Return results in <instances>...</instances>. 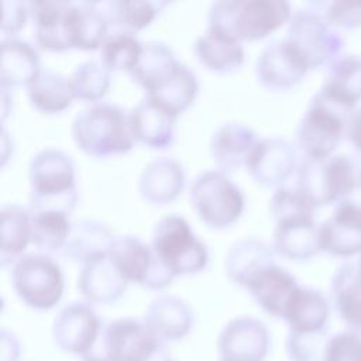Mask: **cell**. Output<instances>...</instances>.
Here are the masks:
<instances>
[{
    "mask_svg": "<svg viewBox=\"0 0 361 361\" xmlns=\"http://www.w3.org/2000/svg\"><path fill=\"white\" fill-rule=\"evenodd\" d=\"M76 145L89 155L109 157L133 148L130 111L118 104L97 102L79 110L71 126Z\"/></svg>",
    "mask_w": 361,
    "mask_h": 361,
    "instance_id": "obj_1",
    "label": "cell"
},
{
    "mask_svg": "<svg viewBox=\"0 0 361 361\" xmlns=\"http://www.w3.org/2000/svg\"><path fill=\"white\" fill-rule=\"evenodd\" d=\"M28 176L30 212L56 210L69 216L78 200L71 155L58 148H44L31 158Z\"/></svg>",
    "mask_w": 361,
    "mask_h": 361,
    "instance_id": "obj_2",
    "label": "cell"
},
{
    "mask_svg": "<svg viewBox=\"0 0 361 361\" xmlns=\"http://www.w3.org/2000/svg\"><path fill=\"white\" fill-rule=\"evenodd\" d=\"M290 4L285 0H219L210 4L207 27L231 38L259 39L289 21Z\"/></svg>",
    "mask_w": 361,
    "mask_h": 361,
    "instance_id": "obj_3",
    "label": "cell"
},
{
    "mask_svg": "<svg viewBox=\"0 0 361 361\" xmlns=\"http://www.w3.org/2000/svg\"><path fill=\"white\" fill-rule=\"evenodd\" d=\"M165 355V343L144 320L120 317L103 324L97 341L80 361H158Z\"/></svg>",
    "mask_w": 361,
    "mask_h": 361,
    "instance_id": "obj_4",
    "label": "cell"
},
{
    "mask_svg": "<svg viewBox=\"0 0 361 361\" xmlns=\"http://www.w3.org/2000/svg\"><path fill=\"white\" fill-rule=\"evenodd\" d=\"M313 207L338 203L358 189V169L344 154L327 158L303 157L296 168V186Z\"/></svg>",
    "mask_w": 361,
    "mask_h": 361,
    "instance_id": "obj_5",
    "label": "cell"
},
{
    "mask_svg": "<svg viewBox=\"0 0 361 361\" xmlns=\"http://www.w3.org/2000/svg\"><path fill=\"white\" fill-rule=\"evenodd\" d=\"M350 116L351 113L317 90L295 130L296 147L303 152V157L327 158L333 155L347 133Z\"/></svg>",
    "mask_w": 361,
    "mask_h": 361,
    "instance_id": "obj_6",
    "label": "cell"
},
{
    "mask_svg": "<svg viewBox=\"0 0 361 361\" xmlns=\"http://www.w3.org/2000/svg\"><path fill=\"white\" fill-rule=\"evenodd\" d=\"M149 244L175 275L199 272L209 261L206 244L176 213L165 214L154 224Z\"/></svg>",
    "mask_w": 361,
    "mask_h": 361,
    "instance_id": "obj_7",
    "label": "cell"
},
{
    "mask_svg": "<svg viewBox=\"0 0 361 361\" xmlns=\"http://www.w3.org/2000/svg\"><path fill=\"white\" fill-rule=\"evenodd\" d=\"M11 281L18 298L37 310L54 307L65 288L59 264L52 257L41 252L23 254L13 264Z\"/></svg>",
    "mask_w": 361,
    "mask_h": 361,
    "instance_id": "obj_8",
    "label": "cell"
},
{
    "mask_svg": "<svg viewBox=\"0 0 361 361\" xmlns=\"http://www.w3.org/2000/svg\"><path fill=\"white\" fill-rule=\"evenodd\" d=\"M189 199L200 220L212 227H226L244 207L241 189L220 169H206L190 183Z\"/></svg>",
    "mask_w": 361,
    "mask_h": 361,
    "instance_id": "obj_9",
    "label": "cell"
},
{
    "mask_svg": "<svg viewBox=\"0 0 361 361\" xmlns=\"http://www.w3.org/2000/svg\"><path fill=\"white\" fill-rule=\"evenodd\" d=\"M285 38L302 52L310 69L329 66L344 54L343 37L312 6L299 8L290 16Z\"/></svg>",
    "mask_w": 361,
    "mask_h": 361,
    "instance_id": "obj_10",
    "label": "cell"
},
{
    "mask_svg": "<svg viewBox=\"0 0 361 361\" xmlns=\"http://www.w3.org/2000/svg\"><path fill=\"white\" fill-rule=\"evenodd\" d=\"M109 255L128 282H137L148 289H162L175 276L151 244L133 234L114 235Z\"/></svg>",
    "mask_w": 361,
    "mask_h": 361,
    "instance_id": "obj_11",
    "label": "cell"
},
{
    "mask_svg": "<svg viewBox=\"0 0 361 361\" xmlns=\"http://www.w3.org/2000/svg\"><path fill=\"white\" fill-rule=\"evenodd\" d=\"M102 327L103 323L94 309L86 302L75 300L56 313L52 337L61 350L82 358L97 341Z\"/></svg>",
    "mask_w": 361,
    "mask_h": 361,
    "instance_id": "obj_12",
    "label": "cell"
},
{
    "mask_svg": "<svg viewBox=\"0 0 361 361\" xmlns=\"http://www.w3.org/2000/svg\"><path fill=\"white\" fill-rule=\"evenodd\" d=\"M309 69L302 52L286 38L269 41L259 51L255 61L258 80L272 90L293 87Z\"/></svg>",
    "mask_w": 361,
    "mask_h": 361,
    "instance_id": "obj_13",
    "label": "cell"
},
{
    "mask_svg": "<svg viewBox=\"0 0 361 361\" xmlns=\"http://www.w3.org/2000/svg\"><path fill=\"white\" fill-rule=\"evenodd\" d=\"M268 350V329L261 320L251 316L231 319L217 338L220 361H264Z\"/></svg>",
    "mask_w": 361,
    "mask_h": 361,
    "instance_id": "obj_14",
    "label": "cell"
},
{
    "mask_svg": "<svg viewBox=\"0 0 361 361\" xmlns=\"http://www.w3.org/2000/svg\"><path fill=\"white\" fill-rule=\"evenodd\" d=\"M320 250L340 258L361 254V203L351 199L338 202L319 226Z\"/></svg>",
    "mask_w": 361,
    "mask_h": 361,
    "instance_id": "obj_15",
    "label": "cell"
},
{
    "mask_svg": "<svg viewBox=\"0 0 361 361\" xmlns=\"http://www.w3.org/2000/svg\"><path fill=\"white\" fill-rule=\"evenodd\" d=\"M298 164L296 145L281 137H264L251 148L245 168L255 182L274 186L286 180Z\"/></svg>",
    "mask_w": 361,
    "mask_h": 361,
    "instance_id": "obj_16",
    "label": "cell"
},
{
    "mask_svg": "<svg viewBox=\"0 0 361 361\" xmlns=\"http://www.w3.org/2000/svg\"><path fill=\"white\" fill-rule=\"evenodd\" d=\"M244 288L264 312L283 319L299 285L288 269L272 262L252 274Z\"/></svg>",
    "mask_w": 361,
    "mask_h": 361,
    "instance_id": "obj_17",
    "label": "cell"
},
{
    "mask_svg": "<svg viewBox=\"0 0 361 361\" xmlns=\"http://www.w3.org/2000/svg\"><path fill=\"white\" fill-rule=\"evenodd\" d=\"M128 281L121 275L109 252L94 255L82 262L78 274V289L93 303L116 302L127 288Z\"/></svg>",
    "mask_w": 361,
    "mask_h": 361,
    "instance_id": "obj_18",
    "label": "cell"
},
{
    "mask_svg": "<svg viewBox=\"0 0 361 361\" xmlns=\"http://www.w3.org/2000/svg\"><path fill=\"white\" fill-rule=\"evenodd\" d=\"M71 1L39 0L30 1V16L34 20V37L39 48L63 51L72 48L69 31Z\"/></svg>",
    "mask_w": 361,
    "mask_h": 361,
    "instance_id": "obj_19",
    "label": "cell"
},
{
    "mask_svg": "<svg viewBox=\"0 0 361 361\" xmlns=\"http://www.w3.org/2000/svg\"><path fill=\"white\" fill-rule=\"evenodd\" d=\"M272 248L276 254L303 261L320 252L319 226L313 214L295 216L275 221L272 233Z\"/></svg>",
    "mask_w": 361,
    "mask_h": 361,
    "instance_id": "obj_20",
    "label": "cell"
},
{
    "mask_svg": "<svg viewBox=\"0 0 361 361\" xmlns=\"http://www.w3.org/2000/svg\"><path fill=\"white\" fill-rule=\"evenodd\" d=\"M176 114L166 107L144 96L130 110V124L135 141L151 148L171 145L175 135Z\"/></svg>",
    "mask_w": 361,
    "mask_h": 361,
    "instance_id": "obj_21",
    "label": "cell"
},
{
    "mask_svg": "<svg viewBox=\"0 0 361 361\" xmlns=\"http://www.w3.org/2000/svg\"><path fill=\"white\" fill-rule=\"evenodd\" d=\"M185 169L173 158L155 157L140 172L137 188L151 204H165L173 200L183 189Z\"/></svg>",
    "mask_w": 361,
    "mask_h": 361,
    "instance_id": "obj_22",
    "label": "cell"
},
{
    "mask_svg": "<svg viewBox=\"0 0 361 361\" xmlns=\"http://www.w3.org/2000/svg\"><path fill=\"white\" fill-rule=\"evenodd\" d=\"M142 320L161 341H176L190 331L193 310L178 296L158 295L149 302Z\"/></svg>",
    "mask_w": 361,
    "mask_h": 361,
    "instance_id": "obj_23",
    "label": "cell"
},
{
    "mask_svg": "<svg viewBox=\"0 0 361 361\" xmlns=\"http://www.w3.org/2000/svg\"><path fill=\"white\" fill-rule=\"evenodd\" d=\"M319 92L353 114L361 100V58L343 54L331 62L327 66V75Z\"/></svg>",
    "mask_w": 361,
    "mask_h": 361,
    "instance_id": "obj_24",
    "label": "cell"
},
{
    "mask_svg": "<svg viewBox=\"0 0 361 361\" xmlns=\"http://www.w3.org/2000/svg\"><path fill=\"white\" fill-rule=\"evenodd\" d=\"M254 130L240 121H226L212 134L209 151L220 169L231 172L245 165L251 148L257 141Z\"/></svg>",
    "mask_w": 361,
    "mask_h": 361,
    "instance_id": "obj_25",
    "label": "cell"
},
{
    "mask_svg": "<svg viewBox=\"0 0 361 361\" xmlns=\"http://www.w3.org/2000/svg\"><path fill=\"white\" fill-rule=\"evenodd\" d=\"M330 306L322 292L299 285L283 320L290 334H326Z\"/></svg>",
    "mask_w": 361,
    "mask_h": 361,
    "instance_id": "obj_26",
    "label": "cell"
},
{
    "mask_svg": "<svg viewBox=\"0 0 361 361\" xmlns=\"http://www.w3.org/2000/svg\"><path fill=\"white\" fill-rule=\"evenodd\" d=\"M39 72V55L28 41L13 37L0 41V86H27Z\"/></svg>",
    "mask_w": 361,
    "mask_h": 361,
    "instance_id": "obj_27",
    "label": "cell"
},
{
    "mask_svg": "<svg viewBox=\"0 0 361 361\" xmlns=\"http://www.w3.org/2000/svg\"><path fill=\"white\" fill-rule=\"evenodd\" d=\"M193 51L202 65L217 73L234 72L244 61L240 41L212 27L196 38Z\"/></svg>",
    "mask_w": 361,
    "mask_h": 361,
    "instance_id": "obj_28",
    "label": "cell"
},
{
    "mask_svg": "<svg viewBox=\"0 0 361 361\" xmlns=\"http://www.w3.org/2000/svg\"><path fill=\"white\" fill-rule=\"evenodd\" d=\"M274 252L272 245L258 237L238 238L226 252V274L234 283L245 286L252 274L274 262Z\"/></svg>",
    "mask_w": 361,
    "mask_h": 361,
    "instance_id": "obj_29",
    "label": "cell"
},
{
    "mask_svg": "<svg viewBox=\"0 0 361 361\" xmlns=\"http://www.w3.org/2000/svg\"><path fill=\"white\" fill-rule=\"evenodd\" d=\"M331 299L340 317L361 333V268L355 262H345L333 275Z\"/></svg>",
    "mask_w": 361,
    "mask_h": 361,
    "instance_id": "obj_30",
    "label": "cell"
},
{
    "mask_svg": "<svg viewBox=\"0 0 361 361\" xmlns=\"http://www.w3.org/2000/svg\"><path fill=\"white\" fill-rule=\"evenodd\" d=\"M114 235L110 228L94 219H79L71 223L69 235L63 245V252L73 261L86 259L109 252Z\"/></svg>",
    "mask_w": 361,
    "mask_h": 361,
    "instance_id": "obj_31",
    "label": "cell"
},
{
    "mask_svg": "<svg viewBox=\"0 0 361 361\" xmlns=\"http://www.w3.org/2000/svg\"><path fill=\"white\" fill-rule=\"evenodd\" d=\"M109 21L96 1L72 3L69 11V31L72 48L93 51L102 45L109 34Z\"/></svg>",
    "mask_w": 361,
    "mask_h": 361,
    "instance_id": "obj_32",
    "label": "cell"
},
{
    "mask_svg": "<svg viewBox=\"0 0 361 361\" xmlns=\"http://www.w3.org/2000/svg\"><path fill=\"white\" fill-rule=\"evenodd\" d=\"M27 96L35 109L58 113L71 104L75 93L69 76L52 69H41L27 85Z\"/></svg>",
    "mask_w": 361,
    "mask_h": 361,
    "instance_id": "obj_33",
    "label": "cell"
},
{
    "mask_svg": "<svg viewBox=\"0 0 361 361\" xmlns=\"http://www.w3.org/2000/svg\"><path fill=\"white\" fill-rule=\"evenodd\" d=\"M197 90V76L188 65L179 62L175 71L161 83L147 90L145 96L158 102L178 116L195 100Z\"/></svg>",
    "mask_w": 361,
    "mask_h": 361,
    "instance_id": "obj_34",
    "label": "cell"
},
{
    "mask_svg": "<svg viewBox=\"0 0 361 361\" xmlns=\"http://www.w3.org/2000/svg\"><path fill=\"white\" fill-rule=\"evenodd\" d=\"M179 62L171 47L165 42L147 41L142 42V51L137 65L128 73L147 92L166 79Z\"/></svg>",
    "mask_w": 361,
    "mask_h": 361,
    "instance_id": "obj_35",
    "label": "cell"
},
{
    "mask_svg": "<svg viewBox=\"0 0 361 361\" xmlns=\"http://www.w3.org/2000/svg\"><path fill=\"white\" fill-rule=\"evenodd\" d=\"M1 245H0V264L6 267L16 262L31 241L30 210L14 203L1 206Z\"/></svg>",
    "mask_w": 361,
    "mask_h": 361,
    "instance_id": "obj_36",
    "label": "cell"
},
{
    "mask_svg": "<svg viewBox=\"0 0 361 361\" xmlns=\"http://www.w3.org/2000/svg\"><path fill=\"white\" fill-rule=\"evenodd\" d=\"M99 8L104 13L110 25L118 31L135 34L138 30L148 25L161 6L165 3L141 1V0H117V1H96Z\"/></svg>",
    "mask_w": 361,
    "mask_h": 361,
    "instance_id": "obj_37",
    "label": "cell"
},
{
    "mask_svg": "<svg viewBox=\"0 0 361 361\" xmlns=\"http://www.w3.org/2000/svg\"><path fill=\"white\" fill-rule=\"evenodd\" d=\"M71 223L68 214L62 212H30L31 243L42 251H56L63 248L69 235Z\"/></svg>",
    "mask_w": 361,
    "mask_h": 361,
    "instance_id": "obj_38",
    "label": "cell"
},
{
    "mask_svg": "<svg viewBox=\"0 0 361 361\" xmlns=\"http://www.w3.org/2000/svg\"><path fill=\"white\" fill-rule=\"evenodd\" d=\"M69 78L75 97L87 102L102 99L110 86V69L97 58H89L78 63Z\"/></svg>",
    "mask_w": 361,
    "mask_h": 361,
    "instance_id": "obj_39",
    "label": "cell"
},
{
    "mask_svg": "<svg viewBox=\"0 0 361 361\" xmlns=\"http://www.w3.org/2000/svg\"><path fill=\"white\" fill-rule=\"evenodd\" d=\"M142 51L134 34L126 31H110L100 45V59L109 69L130 72L138 62Z\"/></svg>",
    "mask_w": 361,
    "mask_h": 361,
    "instance_id": "obj_40",
    "label": "cell"
},
{
    "mask_svg": "<svg viewBox=\"0 0 361 361\" xmlns=\"http://www.w3.org/2000/svg\"><path fill=\"white\" fill-rule=\"evenodd\" d=\"M331 28L354 30L361 27V1H329L312 3Z\"/></svg>",
    "mask_w": 361,
    "mask_h": 361,
    "instance_id": "obj_41",
    "label": "cell"
},
{
    "mask_svg": "<svg viewBox=\"0 0 361 361\" xmlns=\"http://www.w3.org/2000/svg\"><path fill=\"white\" fill-rule=\"evenodd\" d=\"M323 361H361V336L357 331H343L327 340Z\"/></svg>",
    "mask_w": 361,
    "mask_h": 361,
    "instance_id": "obj_42",
    "label": "cell"
},
{
    "mask_svg": "<svg viewBox=\"0 0 361 361\" xmlns=\"http://www.w3.org/2000/svg\"><path fill=\"white\" fill-rule=\"evenodd\" d=\"M30 16V7L25 1L4 0L3 1V20L1 31L4 34H14L20 31Z\"/></svg>",
    "mask_w": 361,
    "mask_h": 361,
    "instance_id": "obj_43",
    "label": "cell"
},
{
    "mask_svg": "<svg viewBox=\"0 0 361 361\" xmlns=\"http://www.w3.org/2000/svg\"><path fill=\"white\" fill-rule=\"evenodd\" d=\"M345 135L351 145L361 154V107L350 116Z\"/></svg>",
    "mask_w": 361,
    "mask_h": 361,
    "instance_id": "obj_44",
    "label": "cell"
},
{
    "mask_svg": "<svg viewBox=\"0 0 361 361\" xmlns=\"http://www.w3.org/2000/svg\"><path fill=\"white\" fill-rule=\"evenodd\" d=\"M1 87V120L6 118L7 113H8V109H7V104H8V87L6 86H0Z\"/></svg>",
    "mask_w": 361,
    "mask_h": 361,
    "instance_id": "obj_45",
    "label": "cell"
},
{
    "mask_svg": "<svg viewBox=\"0 0 361 361\" xmlns=\"http://www.w3.org/2000/svg\"><path fill=\"white\" fill-rule=\"evenodd\" d=\"M158 361H173L171 357H169V354L168 355H165V357H162L161 360H158Z\"/></svg>",
    "mask_w": 361,
    "mask_h": 361,
    "instance_id": "obj_46",
    "label": "cell"
},
{
    "mask_svg": "<svg viewBox=\"0 0 361 361\" xmlns=\"http://www.w3.org/2000/svg\"><path fill=\"white\" fill-rule=\"evenodd\" d=\"M358 189H361V169H358Z\"/></svg>",
    "mask_w": 361,
    "mask_h": 361,
    "instance_id": "obj_47",
    "label": "cell"
},
{
    "mask_svg": "<svg viewBox=\"0 0 361 361\" xmlns=\"http://www.w3.org/2000/svg\"><path fill=\"white\" fill-rule=\"evenodd\" d=\"M357 264H358V267H360V268H361V254H360V258H358V259H357Z\"/></svg>",
    "mask_w": 361,
    "mask_h": 361,
    "instance_id": "obj_48",
    "label": "cell"
}]
</instances>
